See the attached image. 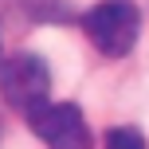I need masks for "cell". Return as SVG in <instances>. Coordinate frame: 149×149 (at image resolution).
<instances>
[{"label":"cell","instance_id":"cell-1","mask_svg":"<svg viewBox=\"0 0 149 149\" xmlns=\"http://www.w3.org/2000/svg\"><path fill=\"white\" fill-rule=\"evenodd\" d=\"M82 28H86L90 43L98 47V55L106 59H122V55L134 51L137 31H141V12H137L134 0H102L82 16Z\"/></svg>","mask_w":149,"mask_h":149},{"label":"cell","instance_id":"cell-2","mask_svg":"<svg viewBox=\"0 0 149 149\" xmlns=\"http://www.w3.org/2000/svg\"><path fill=\"white\" fill-rule=\"evenodd\" d=\"M51 94V71L39 55L20 51V55H4L0 59V98L12 110L31 114L36 106L47 102Z\"/></svg>","mask_w":149,"mask_h":149},{"label":"cell","instance_id":"cell-3","mask_svg":"<svg viewBox=\"0 0 149 149\" xmlns=\"http://www.w3.org/2000/svg\"><path fill=\"white\" fill-rule=\"evenodd\" d=\"M28 126L47 149H90V126L74 102H43L28 114Z\"/></svg>","mask_w":149,"mask_h":149},{"label":"cell","instance_id":"cell-4","mask_svg":"<svg viewBox=\"0 0 149 149\" xmlns=\"http://www.w3.org/2000/svg\"><path fill=\"white\" fill-rule=\"evenodd\" d=\"M106 149H145V137L134 126H114L106 134Z\"/></svg>","mask_w":149,"mask_h":149},{"label":"cell","instance_id":"cell-5","mask_svg":"<svg viewBox=\"0 0 149 149\" xmlns=\"http://www.w3.org/2000/svg\"><path fill=\"white\" fill-rule=\"evenodd\" d=\"M0 59H4V43H0Z\"/></svg>","mask_w":149,"mask_h":149},{"label":"cell","instance_id":"cell-6","mask_svg":"<svg viewBox=\"0 0 149 149\" xmlns=\"http://www.w3.org/2000/svg\"><path fill=\"white\" fill-rule=\"evenodd\" d=\"M0 130H4V126H0Z\"/></svg>","mask_w":149,"mask_h":149}]
</instances>
